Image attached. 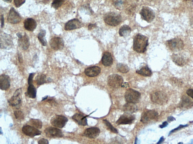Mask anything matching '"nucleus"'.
<instances>
[{"label": "nucleus", "instance_id": "obj_1", "mask_svg": "<svg viewBox=\"0 0 193 144\" xmlns=\"http://www.w3.org/2000/svg\"><path fill=\"white\" fill-rule=\"evenodd\" d=\"M148 41V38L146 36L138 34L134 39V50L139 54L145 52L149 44Z\"/></svg>", "mask_w": 193, "mask_h": 144}, {"label": "nucleus", "instance_id": "obj_2", "mask_svg": "<svg viewBox=\"0 0 193 144\" xmlns=\"http://www.w3.org/2000/svg\"><path fill=\"white\" fill-rule=\"evenodd\" d=\"M122 16L119 13L109 12L104 16V20L105 23L110 26H118L122 22Z\"/></svg>", "mask_w": 193, "mask_h": 144}, {"label": "nucleus", "instance_id": "obj_3", "mask_svg": "<svg viewBox=\"0 0 193 144\" xmlns=\"http://www.w3.org/2000/svg\"><path fill=\"white\" fill-rule=\"evenodd\" d=\"M166 45L170 50L174 52L182 50L184 47V44L182 39L179 38L169 40L166 41Z\"/></svg>", "mask_w": 193, "mask_h": 144}, {"label": "nucleus", "instance_id": "obj_4", "mask_svg": "<svg viewBox=\"0 0 193 144\" xmlns=\"http://www.w3.org/2000/svg\"><path fill=\"white\" fill-rule=\"evenodd\" d=\"M141 98V93L133 89H129L125 94V99L128 103L134 104L138 103Z\"/></svg>", "mask_w": 193, "mask_h": 144}, {"label": "nucleus", "instance_id": "obj_5", "mask_svg": "<svg viewBox=\"0 0 193 144\" xmlns=\"http://www.w3.org/2000/svg\"><path fill=\"white\" fill-rule=\"evenodd\" d=\"M123 82V78L118 75H111L108 78V85L113 90L118 89L122 86Z\"/></svg>", "mask_w": 193, "mask_h": 144}, {"label": "nucleus", "instance_id": "obj_6", "mask_svg": "<svg viewBox=\"0 0 193 144\" xmlns=\"http://www.w3.org/2000/svg\"><path fill=\"white\" fill-rule=\"evenodd\" d=\"M151 100L154 103L160 105H163L167 103L168 98L165 93L157 91L151 95Z\"/></svg>", "mask_w": 193, "mask_h": 144}, {"label": "nucleus", "instance_id": "obj_7", "mask_svg": "<svg viewBox=\"0 0 193 144\" xmlns=\"http://www.w3.org/2000/svg\"><path fill=\"white\" fill-rule=\"evenodd\" d=\"M158 117L157 111L152 110L145 111L141 116V121L143 124H148L153 121L156 120Z\"/></svg>", "mask_w": 193, "mask_h": 144}, {"label": "nucleus", "instance_id": "obj_8", "mask_svg": "<svg viewBox=\"0 0 193 144\" xmlns=\"http://www.w3.org/2000/svg\"><path fill=\"white\" fill-rule=\"evenodd\" d=\"M140 14L141 15V18L148 23L152 22L155 18L154 11L149 7H143Z\"/></svg>", "mask_w": 193, "mask_h": 144}, {"label": "nucleus", "instance_id": "obj_9", "mask_svg": "<svg viewBox=\"0 0 193 144\" xmlns=\"http://www.w3.org/2000/svg\"><path fill=\"white\" fill-rule=\"evenodd\" d=\"M68 121L67 117L63 116L56 115L51 119V124L56 127L62 128L65 126Z\"/></svg>", "mask_w": 193, "mask_h": 144}, {"label": "nucleus", "instance_id": "obj_10", "mask_svg": "<svg viewBox=\"0 0 193 144\" xmlns=\"http://www.w3.org/2000/svg\"><path fill=\"white\" fill-rule=\"evenodd\" d=\"M22 89L17 90L11 99L8 100L9 105L12 107L20 105L22 102Z\"/></svg>", "mask_w": 193, "mask_h": 144}, {"label": "nucleus", "instance_id": "obj_11", "mask_svg": "<svg viewBox=\"0 0 193 144\" xmlns=\"http://www.w3.org/2000/svg\"><path fill=\"white\" fill-rule=\"evenodd\" d=\"M44 132L47 137L50 138H61L63 136L61 130L52 127L47 128Z\"/></svg>", "mask_w": 193, "mask_h": 144}, {"label": "nucleus", "instance_id": "obj_12", "mask_svg": "<svg viewBox=\"0 0 193 144\" xmlns=\"http://www.w3.org/2000/svg\"><path fill=\"white\" fill-rule=\"evenodd\" d=\"M23 133L26 136L30 137H35L36 136L40 135L41 132L36 128L30 126H25L22 128Z\"/></svg>", "mask_w": 193, "mask_h": 144}, {"label": "nucleus", "instance_id": "obj_13", "mask_svg": "<svg viewBox=\"0 0 193 144\" xmlns=\"http://www.w3.org/2000/svg\"><path fill=\"white\" fill-rule=\"evenodd\" d=\"M21 20V18L20 15L15 10L14 8H11L8 16V21L11 24H16L19 23Z\"/></svg>", "mask_w": 193, "mask_h": 144}, {"label": "nucleus", "instance_id": "obj_14", "mask_svg": "<svg viewBox=\"0 0 193 144\" xmlns=\"http://www.w3.org/2000/svg\"><path fill=\"white\" fill-rule=\"evenodd\" d=\"M50 44L51 47L55 50H61L64 47V41L60 37L53 38L51 39Z\"/></svg>", "mask_w": 193, "mask_h": 144}, {"label": "nucleus", "instance_id": "obj_15", "mask_svg": "<svg viewBox=\"0 0 193 144\" xmlns=\"http://www.w3.org/2000/svg\"><path fill=\"white\" fill-rule=\"evenodd\" d=\"M13 45L12 39L11 36L5 33L1 35V48H10L12 47Z\"/></svg>", "mask_w": 193, "mask_h": 144}, {"label": "nucleus", "instance_id": "obj_16", "mask_svg": "<svg viewBox=\"0 0 193 144\" xmlns=\"http://www.w3.org/2000/svg\"><path fill=\"white\" fill-rule=\"evenodd\" d=\"M135 117L130 114L126 113L121 116L116 122L117 125L130 124L135 120Z\"/></svg>", "mask_w": 193, "mask_h": 144}, {"label": "nucleus", "instance_id": "obj_17", "mask_svg": "<svg viewBox=\"0 0 193 144\" xmlns=\"http://www.w3.org/2000/svg\"><path fill=\"white\" fill-rule=\"evenodd\" d=\"M82 24L78 19L75 18L69 21L66 23L65 29L66 31H70L79 29L82 27Z\"/></svg>", "mask_w": 193, "mask_h": 144}, {"label": "nucleus", "instance_id": "obj_18", "mask_svg": "<svg viewBox=\"0 0 193 144\" xmlns=\"http://www.w3.org/2000/svg\"><path fill=\"white\" fill-rule=\"evenodd\" d=\"M100 130L97 127L88 128L85 131L84 135L86 137L90 139H95L99 136Z\"/></svg>", "mask_w": 193, "mask_h": 144}, {"label": "nucleus", "instance_id": "obj_19", "mask_svg": "<svg viewBox=\"0 0 193 144\" xmlns=\"http://www.w3.org/2000/svg\"><path fill=\"white\" fill-rule=\"evenodd\" d=\"M10 79L8 75H3L0 77V85L2 90H6L10 86Z\"/></svg>", "mask_w": 193, "mask_h": 144}, {"label": "nucleus", "instance_id": "obj_20", "mask_svg": "<svg viewBox=\"0 0 193 144\" xmlns=\"http://www.w3.org/2000/svg\"><path fill=\"white\" fill-rule=\"evenodd\" d=\"M173 61L179 66H184L186 64L187 60L183 55L180 54H174L172 56Z\"/></svg>", "mask_w": 193, "mask_h": 144}, {"label": "nucleus", "instance_id": "obj_21", "mask_svg": "<svg viewBox=\"0 0 193 144\" xmlns=\"http://www.w3.org/2000/svg\"><path fill=\"white\" fill-rule=\"evenodd\" d=\"M193 106V102L190 98L185 95L182 96L179 105V107L181 109H190Z\"/></svg>", "mask_w": 193, "mask_h": 144}, {"label": "nucleus", "instance_id": "obj_22", "mask_svg": "<svg viewBox=\"0 0 193 144\" xmlns=\"http://www.w3.org/2000/svg\"><path fill=\"white\" fill-rule=\"evenodd\" d=\"M101 69L97 66H93L87 68L85 70V75L90 77H95L99 75Z\"/></svg>", "mask_w": 193, "mask_h": 144}, {"label": "nucleus", "instance_id": "obj_23", "mask_svg": "<svg viewBox=\"0 0 193 144\" xmlns=\"http://www.w3.org/2000/svg\"><path fill=\"white\" fill-rule=\"evenodd\" d=\"M37 22L32 18H28L25 20L24 26L27 31L33 32L36 28Z\"/></svg>", "mask_w": 193, "mask_h": 144}, {"label": "nucleus", "instance_id": "obj_24", "mask_svg": "<svg viewBox=\"0 0 193 144\" xmlns=\"http://www.w3.org/2000/svg\"><path fill=\"white\" fill-rule=\"evenodd\" d=\"M19 39L18 44L19 46L23 50H27L30 46L29 39L27 35L25 33L24 36H22V37L19 38Z\"/></svg>", "mask_w": 193, "mask_h": 144}, {"label": "nucleus", "instance_id": "obj_25", "mask_svg": "<svg viewBox=\"0 0 193 144\" xmlns=\"http://www.w3.org/2000/svg\"><path fill=\"white\" fill-rule=\"evenodd\" d=\"M72 118L80 126H86L87 125V120L86 116H85L80 114H75L72 117Z\"/></svg>", "mask_w": 193, "mask_h": 144}, {"label": "nucleus", "instance_id": "obj_26", "mask_svg": "<svg viewBox=\"0 0 193 144\" xmlns=\"http://www.w3.org/2000/svg\"><path fill=\"white\" fill-rule=\"evenodd\" d=\"M102 64L105 67H110L112 65L113 59L110 53L106 52L102 57Z\"/></svg>", "mask_w": 193, "mask_h": 144}, {"label": "nucleus", "instance_id": "obj_27", "mask_svg": "<svg viewBox=\"0 0 193 144\" xmlns=\"http://www.w3.org/2000/svg\"><path fill=\"white\" fill-rule=\"evenodd\" d=\"M123 110L126 113L131 114L137 111V107L135 104L128 103L124 105Z\"/></svg>", "mask_w": 193, "mask_h": 144}, {"label": "nucleus", "instance_id": "obj_28", "mask_svg": "<svg viewBox=\"0 0 193 144\" xmlns=\"http://www.w3.org/2000/svg\"><path fill=\"white\" fill-rule=\"evenodd\" d=\"M131 32V28L129 26L124 25L119 29V34L121 37H126L130 35Z\"/></svg>", "mask_w": 193, "mask_h": 144}, {"label": "nucleus", "instance_id": "obj_29", "mask_svg": "<svg viewBox=\"0 0 193 144\" xmlns=\"http://www.w3.org/2000/svg\"><path fill=\"white\" fill-rule=\"evenodd\" d=\"M36 90L33 85H30L27 89L26 94L28 97L31 98H35L36 96Z\"/></svg>", "mask_w": 193, "mask_h": 144}, {"label": "nucleus", "instance_id": "obj_30", "mask_svg": "<svg viewBox=\"0 0 193 144\" xmlns=\"http://www.w3.org/2000/svg\"><path fill=\"white\" fill-rule=\"evenodd\" d=\"M137 73L144 76H150L152 75V71L147 66L141 68V69L136 71Z\"/></svg>", "mask_w": 193, "mask_h": 144}, {"label": "nucleus", "instance_id": "obj_31", "mask_svg": "<svg viewBox=\"0 0 193 144\" xmlns=\"http://www.w3.org/2000/svg\"><path fill=\"white\" fill-rule=\"evenodd\" d=\"M46 34V31L44 30H41L38 36L39 41L40 42L41 44L44 46H46L47 44V41L44 38Z\"/></svg>", "mask_w": 193, "mask_h": 144}, {"label": "nucleus", "instance_id": "obj_32", "mask_svg": "<svg viewBox=\"0 0 193 144\" xmlns=\"http://www.w3.org/2000/svg\"><path fill=\"white\" fill-rule=\"evenodd\" d=\"M46 76L43 74H39L38 75L35 79L36 83L38 85H41L44 84L46 81Z\"/></svg>", "mask_w": 193, "mask_h": 144}, {"label": "nucleus", "instance_id": "obj_33", "mask_svg": "<svg viewBox=\"0 0 193 144\" xmlns=\"http://www.w3.org/2000/svg\"><path fill=\"white\" fill-rule=\"evenodd\" d=\"M117 69L119 72L123 73H126L129 71V68L127 66L121 63L117 64Z\"/></svg>", "mask_w": 193, "mask_h": 144}, {"label": "nucleus", "instance_id": "obj_34", "mask_svg": "<svg viewBox=\"0 0 193 144\" xmlns=\"http://www.w3.org/2000/svg\"><path fill=\"white\" fill-rule=\"evenodd\" d=\"M30 122L36 128L41 129L42 127V122L39 119H32L30 120Z\"/></svg>", "mask_w": 193, "mask_h": 144}, {"label": "nucleus", "instance_id": "obj_35", "mask_svg": "<svg viewBox=\"0 0 193 144\" xmlns=\"http://www.w3.org/2000/svg\"><path fill=\"white\" fill-rule=\"evenodd\" d=\"M64 0H54L52 4V6L54 8L58 9L63 4Z\"/></svg>", "mask_w": 193, "mask_h": 144}, {"label": "nucleus", "instance_id": "obj_36", "mask_svg": "<svg viewBox=\"0 0 193 144\" xmlns=\"http://www.w3.org/2000/svg\"><path fill=\"white\" fill-rule=\"evenodd\" d=\"M14 115L16 118L18 120H22L24 119V115L22 111H14Z\"/></svg>", "mask_w": 193, "mask_h": 144}, {"label": "nucleus", "instance_id": "obj_37", "mask_svg": "<svg viewBox=\"0 0 193 144\" xmlns=\"http://www.w3.org/2000/svg\"><path fill=\"white\" fill-rule=\"evenodd\" d=\"M103 121L104 123H105L106 126L107 127L108 129L110 130L111 131L113 132H114V133H118V131H117L116 129L113 127L112 126L111 124L108 122V121L106 120H103Z\"/></svg>", "mask_w": 193, "mask_h": 144}, {"label": "nucleus", "instance_id": "obj_38", "mask_svg": "<svg viewBox=\"0 0 193 144\" xmlns=\"http://www.w3.org/2000/svg\"><path fill=\"white\" fill-rule=\"evenodd\" d=\"M125 2V0H115L114 3L115 6L117 8L120 9L124 6Z\"/></svg>", "mask_w": 193, "mask_h": 144}, {"label": "nucleus", "instance_id": "obj_39", "mask_svg": "<svg viewBox=\"0 0 193 144\" xmlns=\"http://www.w3.org/2000/svg\"><path fill=\"white\" fill-rule=\"evenodd\" d=\"M26 0H14L15 5L17 8H19L25 3Z\"/></svg>", "mask_w": 193, "mask_h": 144}, {"label": "nucleus", "instance_id": "obj_40", "mask_svg": "<svg viewBox=\"0 0 193 144\" xmlns=\"http://www.w3.org/2000/svg\"><path fill=\"white\" fill-rule=\"evenodd\" d=\"M188 125H180V126H179L178 127H177L176 128L174 129L171 132H170V134H171V133H173V132H175L176 131H177L181 129V128L185 127H186V126H188Z\"/></svg>", "mask_w": 193, "mask_h": 144}, {"label": "nucleus", "instance_id": "obj_41", "mask_svg": "<svg viewBox=\"0 0 193 144\" xmlns=\"http://www.w3.org/2000/svg\"><path fill=\"white\" fill-rule=\"evenodd\" d=\"M34 76V73L30 74L28 79V85L32 84L33 83V78Z\"/></svg>", "mask_w": 193, "mask_h": 144}, {"label": "nucleus", "instance_id": "obj_42", "mask_svg": "<svg viewBox=\"0 0 193 144\" xmlns=\"http://www.w3.org/2000/svg\"><path fill=\"white\" fill-rule=\"evenodd\" d=\"M186 94L189 96H190L193 99V90L192 89H189L187 90Z\"/></svg>", "mask_w": 193, "mask_h": 144}, {"label": "nucleus", "instance_id": "obj_43", "mask_svg": "<svg viewBox=\"0 0 193 144\" xmlns=\"http://www.w3.org/2000/svg\"><path fill=\"white\" fill-rule=\"evenodd\" d=\"M39 144H49V142L48 140L45 139H42L38 141Z\"/></svg>", "mask_w": 193, "mask_h": 144}, {"label": "nucleus", "instance_id": "obj_44", "mask_svg": "<svg viewBox=\"0 0 193 144\" xmlns=\"http://www.w3.org/2000/svg\"><path fill=\"white\" fill-rule=\"evenodd\" d=\"M96 26V24H90L88 26V29L91 30Z\"/></svg>", "mask_w": 193, "mask_h": 144}, {"label": "nucleus", "instance_id": "obj_45", "mask_svg": "<svg viewBox=\"0 0 193 144\" xmlns=\"http://www.w3.org/2000/svg\"><path fill=\"white\" fill-rule=\"evenodd\" d=\"M168 125V123L167 122H165L163 123V124L162 125H161L160 126V127L161 128H163L165 127L166 126H167Z\"/></svg>", "mask_w": 193, "mask_h": 144}, {"label": "nucleus", "instance_id": "obj_46", "mask_svg": "<svg viewBox=\"0 0 193 144\" xmlns=\"http://www.w3.org/2000/svg\"><path fill=\"white\" fill-rule=\"evenodd\" d=\"M122 87H123V88H128V87H129V85L128 83H125L124 84H122Z\"/></svg>", "mask_w": 193, "mask_h": 144}, {"label": "nucleus", "instance_id": "obj_47", "mask_svg": "<svg viewBox=\"0 0 193 144\" xmlns=\"http://www.w3.org/2000/svg\"><path fill=\"white\" fill-rule=\"evenodd\" d=\"M4 19L3 16L2 15L1 16V27L3 28L4 26Z\"/></svg>", "mask_w": 193, "mask_h": 144}, {"label": "nucleus", "instance_id": "obj_48", "mask_svg": "<svg viewBox=\"0 0 193 144\" xmlns=\"http://www.w3.org/2000/svg\"><path fill=\"white\" fill-rule=\"evenodd\" d=\"M19 61L20 62V63H21L22 62V55L19 54Z\"/></svg>", "mask_w": 193, "mask_h": 144}, {"label": "nucleus", "instance_id": "obj_49", "mask_svg": "<svg viewBox=\"0 0 193 144\" xmlns=\"http://www.w3.org/2000/svg\"><path fill=\"white\" fill-rule=\"evenodd\" d=\"M175 120V119L173 117H169L168 118V120L169 121H173Z\"/></svg>", "mask_w": 193, "mask_h": 144}, {"label": "nucleus", "instance_id": "obj_50", "mask_svg": "<svg viewBox=\"0 0 193 144\" xmlns=\"http://www.w3.org/2000/svg\"><path fill=\"white\" fill-rule=\"evenodd\" d=\"M164 141V139L163 137H162V138H161V139L159 141L158 143H162V142H163Z\"/></svg>", "mask_w": 193, "mask_h": 144}, {"label": "nucleus", "instance_id": "obj_51", "mask_svg": "<svg viewBox=\"0 0 193 144\" xmlns=\"http://www.w3.org/2000/svg\"><path fill=\"white\" fill-rule=\"evenodd\" d=\"M5 2H6L7 3H11V2H12V0H3Z\"/></svg>", "mask_w": 193, "mask_h": 144}, {"label": "nucleus", "instance_id": "obj_52", "mask_svg": "<svg viewBox=\"0 0 193 144\" xmlns=\"http://www.w3.org/2000/svg\"><path fill=\"white\" fill-rule=\"evenodd\" d=\"M183 1H191V0H183Z\"/></svg>", "mask_w": 193, "mask_h": 144}]
</instances>
